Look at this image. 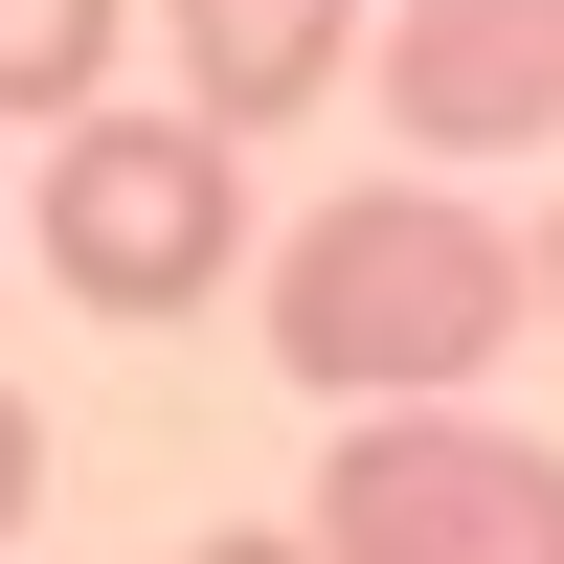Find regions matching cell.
Returning <instances> with one entry per match:
<instances>
[{
  "label": "cell",
  "mask_w": 564,
  "mask_h": 564,
  "mask_svg": "<svg viewBox=\"0 0 564 564\" xmlns=\"http://www.w3.org/2000/svg\"><path fill=\"white\" fill-rule=\"evenodd\" d=\"M113 23H135V0H0V135L113 113Z\"/></svg>",
  "instance_id": "obj_6"
},
{
  "label": "cell",
  "mask_w": 564,
  "mask_h": 564,
  "mask_svg": "<svg viewBox=\"0 0 564 564\" xmlns=\"http://www.w3.org/2000/svg\"><path fill=\"white\" fill-rule=\"evenodd\" d=\"M23 249L68 271L90 316H204V271L249 249V135H204L159 90V113H68L23 181Z\"/></svg>",
  "instance_id": "obj_2"
},
{
  "label": "cell",
  "mask_w": 564,
  "mask_h": 564,
  "mask_svg": "<svg viewBox=\"0 0 564 564\" xmlns=\"http://www.w3.org/2000/svg\"><path fill=\"white\" fill-rule=\"evenodd\" d=\"M520 294H542V316H564V226H520Z\"/></svg>",
  "instance_id": "obj_9"
},
{
  "label": "cell",
  "mask_w": 564,
  "mask_h": 564,
  "mask_svg": "<svg viewBox=\"0 0 564 564\" xmlns=\"http://www.w3.org/2000/svg\"><path fill=\"white\" fill-rule=\"evenodd\" d=\"M181 564H339L316 520H226V542H181Z\"/></svg>",
  "instance_id": "obj_8"
},
{
  "label": "cell",
  "mask_w": 564,
  "mask_h": 564,
  "mask_svg": "<svg viewBox=\"0 0 564 564\" xmlns=\"http://www.w3.org/2000/svg\"><path fill=\"white\" fill-rule=\"evenodd\" d=\"M159 45H181V113L204 135H271V113H316L361 68V0H159Z\"/></svg>",
  "instance_id": "obj_5"
},
{
  "label": "cell",
  "mask_w": 564,
  "mask_h": 564,
  "mask_svg": "<svg viewBox=\"0 0 564 564\" xmlns=\"http://www.w3.org/2000/svg\"><path fill=\"white\" fill-rule=\"evenodd\" d=\"M316 542L339 564H564V452L475 406H361L316 452Z\"/></svg>",
  "instance_id": "obj_3"
},
{
  "label": "cell",
  "mask_w": 564,
  "mask_h": 564,
  "mask_svg": "<svg viewBox=\"0 0 564 564\" xmlns=\"http://www.w3.org/2000/svg\"><path fill=\"white\" fill-rule=\"evenodd\" d=\"M23 520H45V406L0 384V542H23Z\"/></svg>",
  "instance_id": "obj_7"
},
{
  "label": "cell",
  "mask_w": 564,
  "mask_h": 564,
  "mask_svg": "<svg viewBox=\"0 0 564 564\" xmlns=\"http://www.w3.org/2000/svg\"><path fill=\"white\" fill-rule=\"evenodd\" d=\"M520 226L452 204V181H339V204L271 249V361L316 406H475V361L520 339Z\"/></svg>",
  "instance_id": "obj_1"
},
{
  "label": "cell",
  "mask_w": 564,
  "mask_h": 564,
  "mask_svg": "<svg viewBox=\"0 0 564 564\" xmlns=\"http://www.w3.org/2000/svg\"><path fill=\"white\" fill-rule=\"evenodd\" d=\"M384 113L430 135V159L564 135V0H384Z\"/></svg>",
  "instance_id": "obj_4"
}]
</instances>
